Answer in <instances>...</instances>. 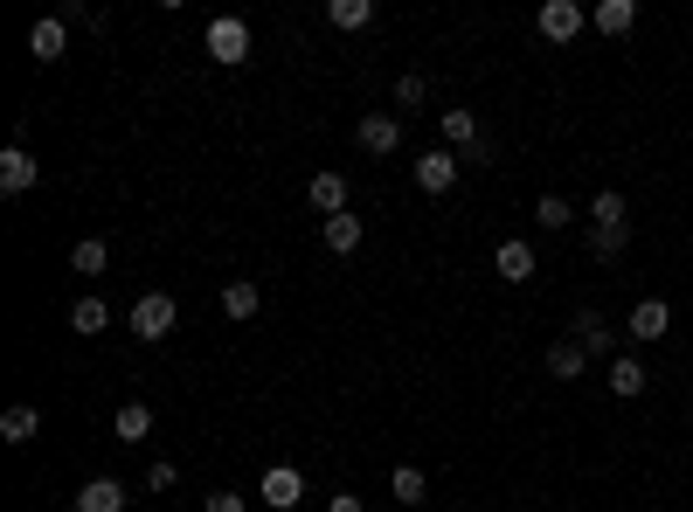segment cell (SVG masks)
Returning <instances> with one entry per match:
<instances>
[{
	"mask_svg": "<svg viewBox=\"0 0 693 512\" xmlns=\"http://www.w3.org/2000/svg\"><path fill=\"white\" fill-rule=\"evenodd\" d=\"M243 56H250V21H243V14H216V21H209V63L237 70Z\"/></svg>",
	"mask_w": 693,
	"mask_h": 512,
	"instance_id": "cell-1",
	"label": "cell"
},
{
	"mask_svg": "<svg viewBox=\"0 0 693 512\" xmlns=\"http://www.w3.org/2000/svg\"><path fill=\"white\" fill-rule=\"evenodd\" d=\"M174 319H181V305H174L167 291H146V298L133 305V332H139L146 346H160L167 332H174Z\"/></svg>",
	"mask_w": 693,
	"mask_h": 512,
	"instance_id": "cell-2",
	"label": "cell"
},
{
	"mask_svg": "<svg viewBox=\"0 0 693 512\" xmlns=\"http://www.w3.org/2000/svg\"><path fill=\"white\" fill-rule=\"evenodd\" d=\"M438 125H444V139H451V152L465 167H485V132H479V111H438Z\"/></svg>",
	"mask_w": 693,
	"mask_h": 512,
	"instance_id": "cell-3",
	"label": "cell"
},
{
	"mask_svg": "<svg viewBox=\"0 0 693 512\" xmlns=\"http://www.w3.org/2000/svg\"><path fill=\"white\" fill-rule=\"evenodd\" d=\"M458 173H465V160H458V152H423V160L409 167V181H417L423 194H451Z\"/></svg>",
	"mask_w": 693,
	"mask_h": 512,
	"instance_id": "cell-4",
	"label": "cell"
},
{
	"mask_svg": "<svg viewBox=\"0 0 693 512\" xmlns=\"http://www.w3.org/2000/svg\"><path fill=\"white\" fill-rule=\"evenodd\" d=\"M569 340H582L589 361H618V332L603 326V312H576L569 319Z\"/></svg>",
	"mask_w": 693,
	"mask_h": 512,
	"instance_id": "cell-5",
	"label": "cell"
},
{
	"mask_svg": "<svg viewBox=\"0 0 693 512\" xmlns=\"http://www.w3.org/2000/svg\"><path fill=\"white\" fill-rule=\"evenodd\" d=\"M665 326H673V305H665V298H638V305H631V319H624V332H631L638 346L665 340Z\"/></svg>",
	"mask_w": 693,
	"mask_h": 512,
	"instance_id": "cell-6",
	"label": "cell"
},
{
	"mask_svg": "<svg viewBox=\"0 0 693 512\" xmlns=\"http://www.w3.org/2000/svg\"><path fill=\"white\" fill-rule=\"evenodd\" d=\"M589 29V8H576V0H542V35L548 42H576Z\"/></svg>",
	"mask_w": 693,
	"mask_h": 512,
	"instance_id": "cell-7",
	"label": "cell"
},
{
	"mask_svg": "<svg viewBox=\"0 0 693 512\" xmlns=\"http://www.w3.org/2000/svg\"><path fill=\"white\" fill-rule=\"evenodd\" d=\"M35 181H42V167H35V152H29V146H21V139H14L8 152H0V188H8V194H29Z\"/></svg>",
	"mask_w": 693,
	"mask_h": 512,
	"instance_id": "cell-8",
	"label": "cell"
},
{
	"mask_svg": "<svg viewBox=\"0 0 693 512\" xmlns=\"http://www.w3.org/2000/svg\"><path fill=\"white\" fill-rule=\"evenodd\" d=\"M63 49H70V21L63 14H42L35 29H29V56L35 63H63Z\"/></svg>",
	"mask_w": 693,
	"mask_h": 512,
	"instance_id": "cell-9",
	"label": "cell"
},
{
	"mask_svg": "<svg viewBox=\"0 0 693 512\" xmlns=\"http://www.w3.org/2000/svg\"><path fill=\"white\" fill-rule=\"evenodd\" d=\"M305 201H313V215H319V222L347 215V173H313V188H305Z\"/></svg>",
	"mask_w": 693,
	"mask_h": 512,
	"instance_id": "cell-10",
	"label": "cell"
},
{
	"mask_svg": "<svg viewBox=\"0 0 693 512\" xmlns=\"http://www.w3.org/2000/svg\"><path fill=\"white\" fill-rule=\"evenodd\" d=\"M493 270H500V285H527V277H534V243L506 236V243L493 249Z\"/></svg>",
	"mask_w": 693,
	"mask_h": 512,
	"instance_id": "cell-11",
	"label": "cell"
},
{
	"mask_svg": "<svg viewBox=\"0 0 693 512\" xmlns=\"http://www.w3.org/2000/svg\"><path fill=\"white\" fill-rule=\"evenodd\" d=\"M354 139H361V146L375 152V160H381V152H396V146H402V118H389V111H368L361 125H354Z\"/></svg>",
	"mask_w": 693,
	"mask_h": 512,
	"instance_id": "cell-12",
	"label": "cell"
},
{
	"mask_svg": "<svg viewBox=\"0 0 693 512\" xmlns=\"http://www.w3.org/2000/svg\"><path fill=\"white\" fill-rule=\"evenodd\" d=\"M603 388L618 395V402H638V395L652 388V381H645V361H638V353H618V361H610V381H603Z\"/></svg>",
	"mask_w": 693,
	"mask_h": 512,
	"instance_id": "cell-13",
	"label": "cell"
},
{
	"mask_svg": "<svg viewBox=\"0 0 693 512\" xmlns=\"http://www.w3.org/2000/svg\"><path fill=\"white\" fill-rule=\"evenodd\" d=\"M298 499H305V478H298L292 465H271V471H264V505H271V512H292Z\"/></svg>",
	"mask_w": 693,
	"mask_h": 512,
	"instance_id": "cell-14",
	"label": "cell"
},
{
	"mask_svg": "<svg viewBox=\"0 0 693 512\" xmlns=\"http://www.w3.org/2000/svg\"><path fill=\"white\" fill-rule=\"evenodd\" d=\"M361 236H368V228H361V215H333V222H319V243L333 249V256H354V249H361Z\"/></svg>",
	"mask_w": 693,
	"mask_h": 512,
	"instance_id": "cell-15",
	"label": "cell"
},
{
	"mask_svg": "<svg viewBox=\"0 0 693 512\" xmlns=\"http://www.w3.org/2000/svg\"><path fill=\"white\" fill-rule=\"evenodd\" d=\"M76 512H125V484L118 478H91L84 492H76Z\"/></svg>",
	"mask_w": 693,
	"mask_h": 512,
	"instance_id": "cell-16",
	"label": "cell"
},
{
	"mask_svg": "<svg viewBox=\"0 0 693 512\" xmlns=\"http://www.w3.org/2000/svg\"><path fill=\"white\" fill-rule=\"evenodd\" d=\"M222 312L229 319H256V312H264V291H256L250 277H237V285H222Z\"/></svg>",
	"mask_w": 693,
	"mask_h": 512,
	"instance_id": "cell-17",
	"label": "cell"
},
{
	"mask_svg": "<svg viewBox=\"0 0 693 512\" xmlns=\"http://www.w3.org/2000/svg\"><path fill=\"white\" fill-rule=\"evenodd\" d=\"M112 429H118V444H146L153 437V408L146 402H125L118 416H112Z\"/></svg>",
	"mask_w": 693,
	"mask_h": 512,
	"instance_id": "cell-18",
	"label": "cell"
},
{
	"mask_svg": "<svg viewBox=\"0 0 693 512\" xmlns=\"http://www.w3.org/2000/svg\"><path fill=\"white\" fill-rule=\"evenodd\" d=\"M70 326L84 332V340H97V332L112 326V305H105V298H76V305H70Z\"/></svg>",
	"mask_w": 693,
	"mask_h": 512,
	"instance_id": "cell-19",
	"label": "cell"
},
{
	"mask_svg": "<svg viewBox=\"0 0 693 512\" xmlns=\"http://www.w3.org/2000/svg\"><path fill=\"white\" fill-rule=\"evenodd\" d=\"M582 367H589L582 340H555V346H548V374H555V381H576Z\"/></svg>",
	"mask_w": 693,
	"mask_h": 512,
	"instance_id": "cell-20",
	"label": "cell"
},
{
	"mask_svg": "<svg viewBox=\"0 0 693 512\" xmlns=\"http://www.w3.org/2000/svg\"><path fill=\"white\" fill-rule=\"evenodd\" d=\"M589 21H597V35H631L638 8H631V0H597V14H589Z\"/></svg>",
	"mask_w": 693,
	"mask_h": 512,
	"instance_id": "cell-21",
	"label": "cell"
},
{
	"mask_svg": "<svg viewBox=\"0 0 693 512\" xmlns=\"http://www.w3.org/2000/svg\"><path fill=\"white\" fill-rule=\"evenodd\" d=\"M35 429H42V408H29V402H14L8 416H0V437H8V444H29Z\"/></svg>",
	"mask_w": 693,
	"mask_h": 512,
	"instance_id": "cell-22",
	"label": "cell"
},
{
	"mask_svg": "<svg viewBox=\"0 0 693 512\" xmlns=\"http://www.w3.org/2000/svg\"><path fill=\"white\" fill-rule=\"evenodd\" d=\"M70 264L84 270V277H105V264H112V243H105V236H84V243L70 249Z\"/></svg>",
	"mask_w": 693,
	"mask_h": 512,
	"instance_id": "cell-23",
	"label": "cell"
},
{
	"mask_svg": "<svg viewBox=\"0 0 693 512\" xmlns=\"http://www.w3.org/2000/svg\"><path fill=\"white\" fill-rule=\"evenodd\" d=\"M589 228H624V194L618 188H597V201H589Z\"/></svg>",
	"mask_w": 693,
	"mask_h": 512,
	"instance_id": "cell-24",
	"label": "cell"
},
{
	"mask_svg": "<svg viewBox=\"0 0 693 512\" xmlns=\"http://www.w3.org/2000/svg\"><path fill=\"white\" fill-rule=\"evenodd\" d=\"M326 21H333V29H368L375 0H326Z\"/></svg>",
	"mask_w": 693,
	"mask_h": 512,
	"instance_id": "cell-25",
	"label": "cell"
},
{
	"mask_svg": "<svg viewBox=\"0 0 693 512\" xmlns=\"http://www.w3.org/2000/svg\"><path fill=\"white\" fill-rule=\"evenodd\" d=\"M389 492H396L402 505H423V499H430V478H423L417 465H396V478H389Z\"/></svg>",
	"mask_w": 693,
	"mask_h": 512,
	"instance_id": "cell-26",
	"label": "cell"
},
{
	"mask_svg": "<svg viewBox=\"0 0 693 512\" xmlns=\"http://www.w3.org/2000/svg\"><path fill=\"white\" fill-rule=\"evenodd\" d=\"M624 236H631V228H589V256H597V264H618Z\"/></svg>",
	"mask_w": 693,
	"mask_h": 512,
	"instance_id": "cell-27",
	"label": "cell"
},
{
	"mask_svg": "<svg viewBox=\"0 0 693 512\" xmlns=\"http://www.w3.org/2000/svg\"><path fill=\"white\" fill-rule=\"evenodd\" d=\"M534 222H542V228H569L576 215H569V201H561V194H542V201H534Z\"/></svg>",
	"mask_w": 693,
	"mask_h": 512,
	"instance_id": "cell-28",
	"label": "cell"
},
{
	"mask_svg": "<svg viewBox=\"0 0 693 512\" xmlns=\"http://www.w3.org/2000/svg\"><path fill=\"white\" fill-rule=\"evenodd\" d=\"M423 97H430V84H423L417 70H409V76H396V105H402V111H417Z\"/></svg>",
	"mask_w": 693,
	"mask_h": 512,
	"instance_id": "cell-29",
	"label": "cell"
},
{
	"mask_svg": "<svg viewBox=\"0 0 693 512\" xmlns=\"http://www.w3.org/2000/svg\"><path fill=\"white\" fill-rule=\"evenodd\" d=\"M174 478H181V471H174L167 457H153V465H146V492H174Z\"/></svg>",
	"mask_w": 693,
	"mask_h": 512,
	"instance_id": "cell-30",
	"label": "cell"
},
{
	"mask_svg": "<svg viewBox=\"0 0 693 512\" xmlns=\"http://www.w3.org/2000/svg\"><path fill=\"white\" fill-rule=\"evenodd\" d=\"M326 512H368V499H361V492H333Z\"/></svg>",
	"mask_w": 693,
	"mask_h": 512,
	"instance_id": "cell-31",
	"label": "cell"
},
{
	"mask_svg": "<svg viewBox=\"0 0 693 512\" xmlns=\"http://www.w3.org/2000/svg\"><path fill=\"white\" fill-rule=\"evenodd\" d=\"M209 512H250L243 492H209Z\"/></svg>",
	"mask_w": 693,
	"mask_h": 512,
	"instance_id": "cell-32",
	"label": "cell"
}]
</instances>
